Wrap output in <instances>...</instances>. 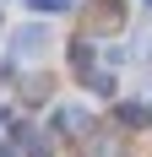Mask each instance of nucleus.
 I'll use <instances>...</instances> for the list:
<instances>
[{"instance_id": "obj_2", "label": "nucleus", "mask_w": 152, "mask_h": 157, "mask_svg": "<svg viewBox=\"0 0 152 157\" xmlns=\"http://www.w3.org/2000/svg\"><path fill=\"white\" fill-rule=\"evenodd\" d=\"M82 119H87V109H54V130H82Z\"/></svg>"}, {"instance_id": "obj_1", "label": "nucleus", "mask_w": 152, "mask_h": 157, "mask_svg": "<svg viewBox=\"0 0 152 157\" xmlns=\"http://www.w3.org/2000/svg\"><path fill=\"white\" fill-rule=\"evenodd\" d=\"M11 49L22 54V60H44V54H49V27H33V22L16 27L11 33Z\"/></svg>"}]
</instances>
